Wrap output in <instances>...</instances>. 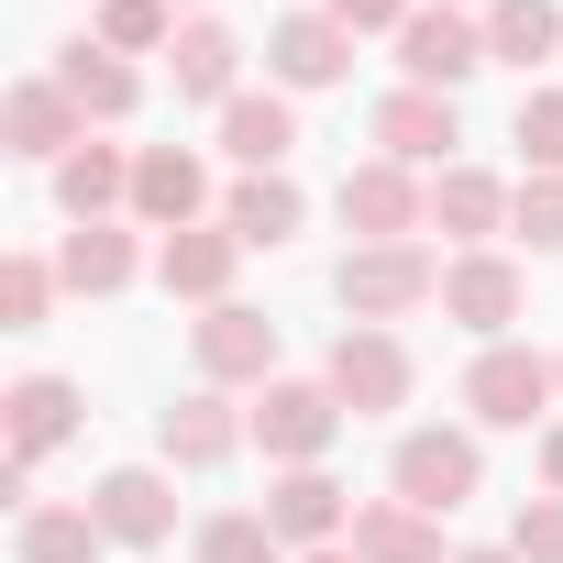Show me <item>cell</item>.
I'll return each instance as SVG.
<instances>
[{
	"label": "cell",
	"instance_id": "obj_1",
	"mask_svg": "<svg viewBox=\"0 0 563 563\" xmlns=\"http://www.w3.org/2000/svg\"><path fill=\"white\" fill-rule=\"evenodd\" d=\"M332 299H343V321L398 332L409 310L442 299V254H431V243H354V254L332 265Z\"/></svg>",
	"mask_w": 563,
	"mask_h": 563
},
{
	"label": "cell",
	"instance_id": "obj_2",
	"mask_svg": "<svg viewBox=\"0 0 563 563\" xmlns=\"http://www.w3.org/2000/svg\"><path fill=\"white\" fill-rule=\"evenodd\" d=\"M475 486H486V442H475V431H453V420H420V431H398V453H387V497H409V508L453 519Z\"/></svg>",
	"mask_w": 563,
	"mask_h": 563
},
{
	"label": "cell",
	"instance_id": "obj_3",
	"mask_svg": "<svg viewBox=\"0 0 563 563\" xmlns=\"http://www.w3.org/2000/svg\"><path fill=\"white\" fill-rule=\"evenodd\" d=\"M552 398H563V365L530 354V343H486V354L464 365V409H475V431H530Z\"/></svg>",
	"mask_w": 563,
	"mask_h": 563
},
{
	"label": "cell",
	"instance_id": "obj_4",
	"mask_svg": "<svg viewBox=\"0 0 563 563\" xmlns=\"http://www.w3.org/2000/svg\"><path fill=\"white\" fill-rule=\"evenodd\" d=\"M243 420H254L265 464H321V453L343 442V420H354V409H343L321 376H276V387H254V409H243Z\"/></svg>",
	"mask_w": 563,
	"mask_h": 563
},
{
	"label": "cell",
	"instance_id": "obj_5",
	"mask_svg": "<svg viewBox=\"0 0 563 563\" xmlns=\"http://www.w3.org/2000/svg\"><path fill=\"white\" fill-rule=\"evenodd\" d=\"M409 343L398 332H376V321H343L332 332V365H321V387L354 409V420H387V409H409Z\"/></svg>",
	"mask_w": 563,
	"mask_h": 563
},
{
	"label": "cell",
	"instance_id": "obj_6",
	"mask_svg": "<svg viewBox=\"0 0 563 563\" xmlns=\"http://www.w3.org/2000/svg\"><path fill=\"white\" fill-rule=\"evenodd\" d=\"M343 232L354 243H420L431 232V177L420 166H387V155L343 166Z\"/></svg>",
	"mask_w": 563,
	"mask_h": 563
},
{
	"label": "cell",
	"instance_id": "obj_7",
	"mask_svg": "<svg viewBox=\"0 0 563 563\" xmlns=\"http://www.w3.org/2000/svg\"><path fill=\"white\" fill-rule=\"evenodd\" d=\"M265 530L288 541V552H332V541L354 530V486H343L332 464H276V475H265Z\"/></svg>",
	"mask_w": 563,
	"mask_h": 563
},
{
	"label": "cell",
	"instance_id": "obj_8",
	"mask_svg": "<svg viewBox=\"0 0 563 563\" xmlns=\"http://www.w3.org/2000/svg\"><path fill=\"white\" fill-rule=\"evenodd\" d=\"M475 67H486V12H442V0H420V12L398 23V78L409 89H442L453 100Z\"/></svg>",
	"mask_w": 563,
	"mask_h": 563
},
{
	"label": "cell",
	"instance_id": "obj_9",
	"mask_svg": "<svg viewBox=\"0 0 563 563\" xmlns=\"http://www.w3.org/2000/svg\"><path fill=\"white\" fill-rule=\"evenodd\" d=\"M365 133H376V155H387V166H420V177L464 166V155H453V144H464V111H453L442 89H409V78H398V89L376 100V122H365Z\"/></svg>",
	"mask_w": 563,
	"mask_h": 563
},
{
	"label": "cell",
	"instance_id": "obj_10",
	"mask_svg": "<svg viewBox=\"0 0 563 563\" xmlns=\"http://www.w3.org/2000/svg\"><path fill=\"white\" fill-rule=\"evenodd\" d=\"M530 310V276H519V254H497V243H475V254H453L442 265V321H464L475 343H508V321Z\"/></svg>",
	"mask_w": 563,
	"mask_h": 563
},
{
	"label": "cell",
	"instance_id": "obj_11",
	"mask_svg": "<svg viewBox=\"0 0 563 563\" xmlns=\"http://www.w3.org/2000/svg\"><path fill=\"white\" fill-rule=\"evenodd\" d=\"M188 354H199V387H276V321L221 299L188 321Z\"/></svg>",
	"mask_w": 563,
	"mask_h": 563
},
{
	"label": "cell",
	"instance_id": "obj_12",
	"mask_svg": "<svg viewBox=\"0 0 563 563\" xmlns=\"http://www.w3.org/2000/svg\"><path fill=\"white\" fill-rule=\"evenodd\" d=\"M89 144V111L56 89V67H34V78H12V100H0V155H34V166H67Z\"/></svg>",
	"mask_w": 563,
	"mask_h": 563
},
{
	"label": "cell",
	"instance_id": "obj_13",
	"mask_svg": "<svg viewBox=\"0 0 563 563\" xmlns=\"http://www.w3.org/2000/svg\"><path fill=\"white\" fill-rule=\"evenodd\" d=\"M254 442V420L232 409V387H188L177 409H155V453L177 464V475H210V464H232Z\"/></svg>",
	"mask_w": 563,
	"mask_h": 563
},
{
	"label": "cell",
	"instance_id": "obj_14",
	"mask_svg": "<svg viewBox=\"0 0 563 563\" xmlns=\"http://www.w3.org/2000/svg\"><path fill=\"white\" fill-rule=\"evenodd\" d=\"M89 508H100L111 552H155V541L177 530V464H111V475L89 486Z\"/></svg>",
	"mask_w": 563,
	"mask_h": 563
},
{
	"label": "cell",
	"instance_id": "obj_15",
	"mask_svg": "<svg viewBox=\"0 0 563 563\" xmlns=\"http://www.w3.org/2000/svg\"><path fill=\"white\" fill-rule=\"evenodd\" d=\"M343 78H354V34L332 12H288V23L265 34V89L310 100V89H343Z\"/></svg>",
	"mask_w": 563,
	"mask_h": 563
},
{
	"label": "cell",
	"instance_id": "obj_16",
	"mask_svg": "<svg viewBox=\"0 0 563 563\" xmlns=\"http://www.w3.org/2000/svg\"><path fill=\"white\" fill-rule=\"evenodd\" d=\"M133 221L166 243V232H188V221H210V166L188 155V144H144L133 155Z\"/></svg>",
	"mask_w": 563,
	"mask_h": 563
},
{
	"label": "cell",
	"instance_id": "obj_17",
	"mask_svg": "<svg viewBox=\"0 0 563 563\" xmlns=\"http://www.w3.org/2000/svg\"><path fill=\"white\" fill-rule=\"evenodd\" d=\"M232 265H243V232H232V221H188V232L155 243V288L221 310V299H232Z\"/></svg>",
	"mask_w": 563,
	"mask_h": 563
},
{
	"label": "cell",
	"instance_id": "obj_18",
	"mask_svg": "<svg viewBox=\"0 0 563 563\" xmlns=\"http://www.w3.org/2000/svg\"><path fill=\"white\" fill-rule=\"evenodd\" d=\"M78 420H89L78 376H23L12 398H0V442H12V464H45L56 442H78Z\"/></svg>",
	"mask_w": 563,
	"mask_h": 563
},
{
	"label": "cell",
	"instance_id": "obj_19",
	"mask_svg": "<svg viewBox=\"0 0 563 563\" xmlns=\"http://www.w3.org/2000/svg\"><path fill=\"white\" fill-rule=\"evenodd\" d=\"M221 155L243 166V177H276L299 155V100L288 89H243V100H221Z\"/></svg>",
	"mask_w": 563,
	"mask_h": 563
},
{
	"label": "cell",
	"instance_id": "obj_20",
	"mask_svg": "<svg viewBox=\"0 0 563 563\" xmlns=\"http://www.w3.org/2000/svg\"><path fill=\"white\" fill-rule=\"evenodd\" d=\"M144 265H155V254L133 243V221H67V243H56V276H67L78 299H122Z\"/></svg>",
	"mask_w": 563,
	"mask_h": 563
},
{
	"label": "cell",
	"instance_id": "obj_21",
	"mask_svg": "<svg viewBox=\"0 0 563 563\" xmlns=\"http://www.w3.org/2000/svg\"><path fill=\"white\" fill-rule=\"evenodd\" d=\"M166 78H177V100H210V111H221V100H243V34H232V23H210V12H199V23H177Z\"/></svg>",
	"mask_w": 563,
	"mask_h": 563
},
{
	"label": "cell",
	"instance_id": "obj_22",
	"mask_svg": "<svg viewBox=\"0 0 563 563\" xmlns=\"http://www.w3.org/2000/svg\"><path fill=\"white\" fill-rule=\"evenodd\" d=\"M56 89H67L89 122H133V100H144V67H133V56H111L100 34H78V45H56Z\"/></svg>",
	"mask_w": 563,
	"mask_h": 563
},
{
	"label": "cell",
	"instance_id": "obj_23",
	"mask_svg": "<svg viewBox=\"0 0 563 563\" xmlns=\"http://www.w3.org/2000/svg\"><path fill=\"white\" fill-rule=\"evenodd\" d=\"M508 210H519V188H508V177H486V166H442V177H431V232H453L464 254H475V243H497V232H508Z\"/></svg>",
	"mask_w": 563,
	"mask_h": 563
},
{
	"label": "cell",
	"instance_id": "obj_24",
	"mask_svg": "<svg viewBox=\"0 0 563 563\" xmlns=\"http://www.w3.org/2000/svg\"><path fill=\"white\" fill-rule=\"evenodd\" d=\"M56 210H67V221H122V210H133V155L89 133V144L56 166Z\"/></svg>",
	"mask_w": 563,
	"mask_h": 563
},
{
	"label": "cell",
	"instance_id": "obj_25",
	"mask_svg": "<svg viewBox=\"0 0 563 563\" xmlns=\"http://www.w3.org/2000/svg\"><path fill=\"white\" fill-rule=\"evenodd\" d=\"M365 563H442V519L409 508V497H354V530H343Z\"/></svg>",
	"mask_w": 563,
	"mask_h": 563
},
{
	"label": "cell",
	"instance_id": "obj_26",
	"mask_svg": "<svg viewBox=\"0 0 563 563\" xmlns=\"http://www.w3.org/2000/svg\"><path fill=\"white\" fill-rule=\"evenodd\" d=\"M12 552H23V563H100V552H111V530H100V508H89V497H78V508H56V497H45V508H23V519H12Z\"/></svg>",
	"mask_w": 563,
	"mask_h": 563
},
{
	"label": "cell",
	"instance_id": "obj_27",
	"mask_svg": "<svg viewBox=\"0 0 563 563\" xmlns=\"http://www.w3.org/2000/svg\"><path fill=\"white\" fill-rule=\"evenodd\" d=\"M221 221H232V232H243V254H254V243H288V232L310 221V199H299V177H288V166H276V177H232Z\"/></svg>",
	"mask_w": 563,
	"mask_h": 563
},
{
	"label": "cell",
	"instance_id": "obj_28",
	"mask_svg": "<svg viewBox=\"0 0 563 563\" xmlns=\"http://www.w3.org/2000/svg\"><path fill=\"white\" fill-rule=\"evenodd\" d=\"M541 56H563V12L552 0H486V67H541Z\"/></svg>",
	"mask_w": 563,
	"mask_h": 563
},
{
	"label": "cell",
	"instance_id": "obj_29",
	"mask_svg": "<svg viewBox=\"0 0 563 563\" xmlns=\"http://www.w3.org/2000/svg\"><path fill=\"white\" fill-rule=\"evenodd\" d=\"M188 552H199V563H299L288 541H276V530H265V508H210Z\"/></svg>",
	"mask_w": 563,
	"mask_h": 563
},
{
	"label": "cell",
	"instance_id": "obj_30",
	"mask_svg": "<svg viewBox=\"0 0 563 563\" xmlns=\"http://www.w3.org/2000/svg\"><path fill=\"white\" fill-rule=\"evenodd\" d=\"M508 144H519V177H563V78L552 89H519Z\"/></svg>",
	"mask_w": 563,
	"mask_h": 563
},
{
	"label": "cell",
	"instance_id": "obj_31",
	"mask_svg": "<svg viewBox=\"0 0 563 563\" xmlns=\"http://www.w3.org/2000/svg\"><path fill=\"white\" fill-rule=\"evenodd\" d=\"M111 56H166L177 45V0H100V23H89Z\"/></svg>",
	"mask_w": 563,
	"mask_h": 563
},
{
	"label": "cell",
	"instance_id": "obj_32",
	"mask_svg": "<svg viewBox=\"0 0 563 563\" xmlns=\"http://www.w3.org/2000/svg\"><path fill=\"white\" fill-rule=\"evenodd\" d=\"M56 254H0V332H34L45 310H56Z\"/></svg>",
	"mask_w": 563,
	"mask_h": 563
},
{
	"label": "cell",
	"instance_id": "obj_33",
	"mask_svg": "<svg viewBox=\"0 0 563 563\" xmlns=\"http://www.w3.org/2000/svg\"><path fill=\"white\" fill-rule=\"evenodd\" d=\"M508 232H530L541 254H563V177H519V210H508Z\"/></svg>",
	"mask_w": 563,
	"mask_h": 563
},
{
	"label": "cell",
	"instance_id": "obj_34",
	"mask_svg": "<svg viewBox=\"0 0 563 563\" xmlns=\"http://www.w3.org/2000/svg\"><path fill=\"white\" fill-rule=\"evenodd\" d=\"M508 552H519V563H563V497H519Z\"/></svg>",
	"mask_w": 563,
	"mask_h": 563
},
{
	"label": "cell",
	"instance_id": "obj_35",
	"mask_svg": "<svg viewBox=\"0 0 563 563\" xmlns=\"http://www.w3.org/2000/svg\"><path fill=\"white\" fill-rule=\"evenodd\" d=\"M321 12H332L343 34H398V23L420 12V0H321Z\"/></svg>",
	"mask_w": 563,
	"mask_h": 563
},
{
	"label": "cell",
	"instance_id": "obj_36",
	"mask_svg": "<svg viewBox=\"0 0 563 563\" xmlns=\"http://www.w3.org/2000/svg\"><path fill=\"white\" fill-rule=\"evenodd\" d=\"M541 497H563V420H541Z\"/></svg>",
	"mask_w": 563,
	"mask_h": 563
},
{
	"label": "cell",
	"instance_id": "obj_37",
	"mask_svg": "<svg viewBox=\"0 0 563 563\" xmlns=\"http://www.w3.org/2000/svg\"><path fill=\"white\" fill-rule=\"evenodd\" d=\"M453 563H519V552H508V541H475V552H453Z\"/></svg>",
	"mask_w": 563,
	"mask_h": 563
},
{
	"label": "cell",
	"instance_id": "obj_38",
	"mask_svg": "<svg viewBox=\"0 0 563 563\" xmlns=\"http://www.w3.org/2000/svg\"><path fill=\"white\" fill-rule=\"evenodd\" d=\"M299 563H365V552H354V541H332V552H299Z\"/></svg>",
	"mask_w": 563,
	"mask_h": 563
},
{
	"label": "cell",
	"instance_id": "obj_39",
	"mask_svg": "<svg viewBox=\"0 0 563 563\" xmlns=\"http://www.w3.org/2000/svg\"><path fill=\"white\" fill-rule=\"evenodd\" d=\"M442 12H464V0H442Z\"/></svg>",
	"mask_w": 563,
	"mask_h": 563
},
{
	"label": "cell",
	"instance_id": "obj_40",
	"mask_svg": "<svg viewBox=\"0 0 563 563\" xmlns=\"http://www.w3.org/2000/svg\"><path fill=\"white\" fill-rule=\"evenodd\" d=\"M552 365H563V354H552Z\"/></svg>",
	"mask_w": 563,
	"mask_h": 563
}]
</instances>
